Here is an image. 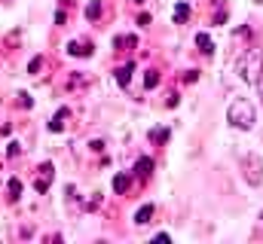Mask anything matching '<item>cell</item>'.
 <instances>
[{
	"mask_svg": "<svg viewBox=\"0 0 263 244\" xmlns=\"http://www.w3.org/2000/svg\"><path fill=\"white\" fill-rule=\"evenodd\" d=\"M227 119H230V125L248 131V128L257 122V116H254V104L245 101V98H236V101L230 104V110H227Z\"/></svg>",
	"mask_w": 263,
	"mask_h": 244,
	"instance_id": "1",
	"label": "cell"
},
{
	"mask_svg": "<svg viewBox=\"0 0 263 244\" xmlns=\"http://www.w3.org/2000/svg\"><path fill=\"white\" fill-rule=\"evenodd\" d=\"M239 73H242L245 83L257 86V79H260V73H263V52L260 49H248V52L239 58Z\"/></svg>",
	"mask_w": 263,
	"mask_h": 244,
	"instance_id": "2",
	"label": "cell"
},
{
	"mask_svg": "<svg viewBox=\"0 0 263 244\" xmlns=\"http://www.w3.org/2000/svg\"><path fill=\"white\" fill-rule=\"evenodd\" d=\"M239 162H242L245 180L251 183V186H260V183H263V162H260V156H254V153H245Z\"/></svg>",
	"mask_w": 263,
	"mask_h": 244,
	"instance_id": "3",
	"label": "cell"
},
{
	"mask_svg": "<svg viewBox=\"0 0 263 244\" xmlns=\"http://www.w3.org/2000/svg\"><path fill=\"white\" fill-rule=\"evenodd\" d=\"M49 183H52V162H43V165H40V174H37V180H34L37 195H43V192L49 189Z\"/></svg>",
	"mask_w": 263,
	"mask_h": 244,
	"instance_id": "4",
	"label": "cell"
},
{
	"mask_svg": "<svg viewBox=\"0 0 263 244\" xmlns=\"http://www.w3.org/2000/svg\"><path fill=\"white\" fill-rule=\"evenodd\" d=\"M67 52H70V55H77V58H83V55H92V43H83V40H73V43L67 46Z\"/></svg>",
	"mask_w": 263,
	"mask_h": 244,
	"instance_id": "5",
	"label": "cell"
},
{
	"mask_svg": "<svg viewBox=\"0 0 263 244\" xmlns=\"http://www.w3.org/2000/svg\"><path fill=\"white\" fill-rule=\"evenodd\" d=\"M150 217H153V205H144V208L135 214V223H138V226H147V223H150Z\"/></svg>",
	"mask_w": 263,
	"mask_h": 244,
	"instance_id": "6",
	"label": "cell"
},
{
	"mask_svg": "<svg viewBox=\"0 0 263 244\" xmlns=\"http://www.w3.org/2000/svg\"><path fill=\"white\" fill-rule=\"evenodd\" d=\"M196 46H199V52H205V55H211V52H214V43H211V37H208V34H199Z\"/></svg>",
	"mask_w": 263,
	"mask_h": 244,
	"instance_id": "7",
	"label": "cell"
},
{
	"mask_svg": "<svg viewBox=\"0 0 263 244\" xmlns=\"http://www.w3.org/2000/svg\"><path fill=\"white\" fill-rule=\"evenodd\" d=\"M150 171H153V162H150L147 156H144V159H138V165H135V174H141V177H147Z\"/></svg>",
	"mask_w": 263,
	"mask_h": 244,
	"instance_id": "8",
	"label": "cell"
},
{
	"mask_svg": "<svg viewBox=\"0 0 263 244\" xmlns=\"http://www.w3.org/2000/svg\"><path fill=\"white\" fill-rule=\"evenodd\" d=\"M67 116H70L67 110H59V113H55V119L49 122V131H62V128H65V119H67Z\"/></svg>",
	"mask_w": 263,
	"mask_h": 244,
	"instance_id": "9",
	"label": "cell"
},
{
	"mask_svg": "<svg viewBox=\"0 0 263 244\" xmlns=\"http://www.w3.org/2000/svg\"><path fill=\"white\" fill-rule=\"evenodd\" d=\"M138 46V37H114V49H129Z\"/></svg>",
	"mask_w": 263,
	"mask_h": 244,
	"instance_id": "10",
	"label": "cell"
},
{
	"mask_svg": "<svg viewBox=\"0 0 263 244\" xmlns=\"http://www.w3.org/2000/svg\"><path fill=\"white\" fill-rule=\"evenodd\" d=\"M187 18H190V6H187V3H178V6H175V22L181 25V22H187Z\"/></svg>",
	"mask_w": 263,
	"mask_h": 244,
	"instance_id": "11",
	"label": "cell"
},
{
	"mask_svg": "<svg viewBox=\"0 0 263 244\" xmlns=\"http://www.w3.org/2000/svg\"><path fill=\"white\" fill-rule=\"evenodd\" d=\"M129 79H132V64H126V67L117 70V83L120 86H129Z\"/></svg>",
	"mask_w": 263,
	"mask_h": 244,
	"instance_id": "12",
	"label": "cell"
},
{
	"mask_svg": "<svg viewBox=\"0 0 263 244\" xmlns=\"http://www.w3.org/2000/svg\"><path fill=\"white\" fill-rule=\"evenodd\" d=\"M126 189H129V177H126V174H117V177H114V192L123 195Z\"/></svg>",
	"mask_w": 263,
	"mask_h": 244,
	"instance_id": "13",
	"label": "cell"
},
{
	"mask_svg": "<svg viewBox=\"0 0 263 244\" xmlns=\"http://www.w3.org/2000/svg\"><path fill=\"white\" fill-rule=\"evenodd\" d=\"M98 15H101V3H98V0H92V3L86 6V18H92V22H95Z\"/></svg>",
	"mask_w": 263,
	"mask_h": 244,
	"instance_id": "14",
	"label": "cell"
},
{
	"mask_svg": "<svg viewBox=\"0 0 263 244\" xmlns=\"http://www.w3.org/2000/svg\"><path fill=\"white\" fill-rule=\"evenodd\" d=\"M144 86H147V89H156V86H159V73H156V70H147Z\"/></svg>",
	"mask_w": 263,
	"mask_h": 244,
	"instance_id": "15",
	"label": "cell"
},
{
	"mask_svg": "<svg viewBox=\"0 0 263 244\" xmlns=\"http://www.w3.org/2000/svg\"><path fill=\"white\" fill-rule=\"evenodd\" d=\"M168 137V128H153L150 131V140H165Z\"/></svg>",
	"mask_w": 263,
	"mask_h": 244,
	"instance_id": "16",
	"label": "cell"
},
{
	"mask_svg": "<svg viewBox=\"0 0 263 244\" xmlns=\"http://www.w3.org/2000/svg\"><path fill=\"white\" fill-rule=\"evenodd\" d=\"M9 192H12V198H18L22 195V180H9Z\"/></svg>",
	"mask_w": 263,
	"mask_h": 244,
	"instance_id": "17",
	"label": "cell"
},
{
	"mask_svg": "<svg viewBox=\"0 0 263 244\" xmlns=\"http://www.w3.org/2000/svg\"><path fill=\"white\" fill-rule=\"evenodd\" d=\"M18 104H22V107H31V95H28V92H22V95H18Z\"/></svg>",
	"mask_w": 263,
	"mask_h": 244,
	"instance_id": "18",
	"label": "cell"
},
{
	"mask_svg": "<svg viewBox=\"0 0 263 244\" xmlns=\"http://www.w3.org/2000/svg\"><path fill=\"white\" fill-rule=\"evenodd\" d=\"M40 70H43V61L34 58V61H31V73H40Z\"/></svg>",
	"mask_w": 263,
	"mask_h": 244,
	"instance_id": "19",
	"label": "cell"
},
{
	"mask_svg": "<svg viewBox=\"0 0 263 244\" xmlns=\"http://www.w3.org/2000/svg\"><path fill=\"white\" fill-rule=\"evenodd\" d=\"M181 79H184V83H196V70H187V73H184Z\"/></svg>",
	"mask_w": 263,
	"mask_h": 244,
	"instance_id": "20",
	"label": "cell"
},
{
	"mask_svg": "<svg viewBox=\"0 0 263 244\" xmlns=\"http://www.w3.org/2000/svg\"><path fill=\"white\" fill-rule=\"evenodd\" d=\"M257 86H260V101H263V73H260V79H257Z\"/></svg>",
	"mask_w": 263,
	"mask_h": 244,
	"instance_id": "21",
	"label": "cell"
},
{
	"mask_svg": "<svg viewBox=\"0 0 263 244\" xmlns=\"http://www.w3.org/2000/svg\"><path fill=\"white\" fill-rule=\"evenodd\" d=\"M254 3H263V0H254Z\"/></svg>",
	"mask_w": 263,
	"mask_h": 244,
	"instance_id": "22",
	"label": "cell"
},
{
	"mask_svg": "<svg viewBox=\"0 0 263 244\" xmlns=\"http://www.w3.org/2000/svg\"><path fill=\"white\" fill-rule=\"evenodd\" d=\"M260 220H263V214H260Z\"/></svg>",
	"mask_w": 263,
	"mask_h": 244,
	"instance_id": "23",
	"label": "cell"
}]
</instances>
